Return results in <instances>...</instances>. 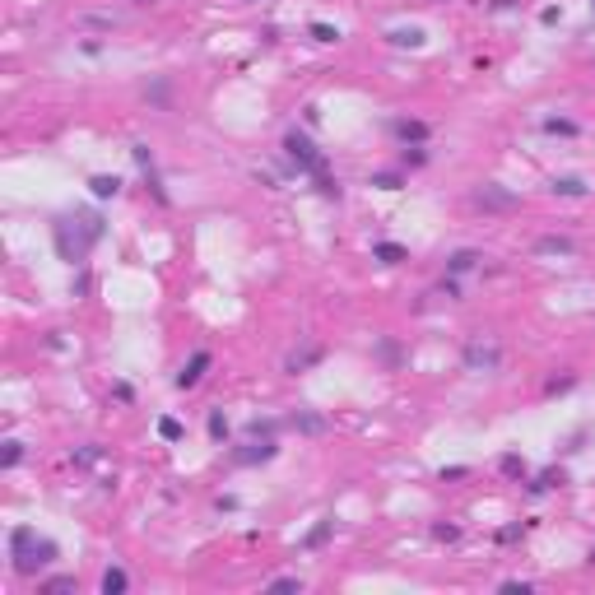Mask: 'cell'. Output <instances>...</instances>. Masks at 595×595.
<instances>
[{"label": "cell", "mask_w": 595, "mask_h": 595, "mask_svg": "<svg viewBox=\"0 0 595 595\" xmlns=\"http://www.w3.org/2000/svg\"><path fill=\"white\" fill-rule=\"evenodd\" d=\"M433 535H438V540H456L460 531H456V526H447V521H438V526H433Z\"/></svg>", "instance_id": "35"}, {"label": "cell", "mask_w": 595, "mask_h": 595, "mask_svg": "<svg viewBox=\"0 0 595 595\" xmlns=\"http://www.w3.org/2000/svg\"><path fill=\"white\" fill-rule=\"evenodd\" d=\"M544 130H549V135H577V121H567V117H549Z\"/></svg>", "instance_id": "23"}, {"label": "cell", "mask_w": 595, "mask_h": 595, "mask_svg": "<svg viewBox=\"0 0 595 595\" xmlns=\"http://www.w3.org/2000/svg\"><path fill=\"white\" fill-rule=\"evenodd\" d=\"M479 261H484V256H479V251H451V256H447V275H465V270H474L479 266Z\"/></svg>", "instance_id": "9"}, {"label": "cell", "mask_w": 595, "mask_h": 595, "mask_svg": "<svg viewBox=\"0 0 595 595\" xmlns=\"http://www.w3.org/2000/svg\"><path fill=\"white\" fill-rule=\"evenodd\" d=\"M423 163H428L423 144H405V149H400V168H423Z\"/></svg>", "instance_id": "20"}, {"label": "cell", "mask_w": 595, "mask_h": 595, "mask_svg": "<svg viewBox=\"0 0 595 595\" xmlns=\"http://www.w3.org/2000/svg\"><path fill=\"white\" fill-rule=\"evenodd\" d=\"M549 191H553V196H572V200H577V196H586V182H581V177H553V182H549Z\"/></svg>", "instance_id": "15"}, {"label": "cell", "mask_w": 595, "mask_h": 595, "mask_svg": "<svg viewBox=\"0 0 595 595\" xmlns=\"http://www.w3.org/2000/svg\"><path fill=\"white\" fill-rule=\"evenodd\" d=\"M391 130H395V140H400V144H423V140H428V126H423V121H409V117H400Z\"/></svg>", "instance_id": "8"}, {"label": "cell", "mask_w": 595, "mask_h": 595, "mask_svg": "<svg viewBox=\"0 0 595 595\" xmlns=\"http://www.w3.org/2000/svg\"><path fill=\"white\" fill-rule=\"evenodd\" d=\"M209 438H214V442H223V438H228V419H223L219 409L209 414Z\"/></svg>", "instance_id": "26"}, {"label": "cell", "mask_w": 595, "mask_h": 595, "mask_svg": "<svg viewBox=\"0 0 595 595\" xmlns=\"http://www.w3.org/2000/svg\"><path fill=\"white\" fill-rule=\"evenodd\" d=\"M502 474H507V479H526V460H521L517 451H507L502 456Z\"/></svg>", "instance_id": "21"}, {"label": "cell", "mask_w": 595, "mask_h": 595, "mask_svg": "<svg viewBox=\"0 0 595 595\" xmlns=\"http://www.w3.org/2000/svg\"><path fill=\"white\" fill-rule=\"evenodd\" d=\"M293 428H298V433H307V438H316V433L326 428V419H321V414H298Z\"/></svg>", "instance_id": "19"}, {"label": "cell", "mask_w": 595, "mask_h": 595, "mask_svg": "<svg viewBox=\"0 0 595 595\" xmlns=\"http://www.w3.org/2000/svg\"><path fill=\"white\" fill-rule=\"evenodd\" d=\"M209 372V349H196L191 354V363L177 372V391H191V386H200V377Z\"/></svg>", "instance_id": "6"}, {"label": "cell", "mask_w": 595, "mask_h": 595, "mask_svg": "<svg viewBox=\"0 0 595 595\" xmlns=\"http://www.w3.org/2000/svg\"><path fill=\"white\" fill-rule=\"evenodd\" d=\"M37 591L42 595H65V591H75V577H51V581H42Z\"/></svg>", "instance_id": "22"}, {"label": "cell", "mask_w": 595, "mask_h": 595, "mask_svg": "<svg viewBox=\"0 0 595 595\" xmlns=\"http://www.w3.org/2000/svg\"><path fill=\"white\" fill-rule=\"evenodd\" d=\"M321 354H326L321 345H307L302 354H288V363H284V372H302V368H312V363H321Z\"/></svg>", "instance_id": "11"}, {"label": "cell", "mask_w": 595, "mask_h": 595, "mask_svg": "<svg viewBox=\"0 0 595 595\" xmlns=\"http://www.w3.org/2000/svg\"><path fill=\"white\" fill-rule=\"evenodd\" d=\"M572 386H577V377H553L544 391H549V395H558V391H572Z\"/></svg>", "instance_id": "31"}, {"label": "cell", "mask_w": 595, "mask_h": 595, "mask_svg": "<svg viewBox=\"0 0 595 595\" xmlns=\"http://www.w3.org/2000/svg\"><path fill=\"white\" fill-rule=\"evenodd\" d=\"M275 428H279L275 419H256V423L247 428V433H251V438H275Z\"/></svg>", "instance_id": "28"}, {"label": "cell", "mask_w": 595, "mask_h": 595, "mask_svg": "<svg viewBox=\"0 0 595 595\" xmlns=\"http://www.w3.org/2000/svg\"><path fill=\"white\" fill-rule=\"evenodd\" d=\"M591 5H595V0H591Z\"/></svg>", "instance_id": "38"}, {"label": "cell", "mask_w": 595, "mask_h": 595, "mask_svg": "<svg viewBox=\"0 0 595 595\" xmlns=\"http://www.w3.org/2000/svg\"><path fill=\"white\" fill-rule=\"evenodd\" d=\"M474 205H479V209H512L517 196H512V191H502L498 182H484V187L474 191Z\"/></svg>", "instance_id": "7"}, {"label": "cell", "mask_w": 595, "mask_h": 595, "mask_svg": "<svg viewBox=\"0 0 595 595\" xmlns=\"http://www.w3.org/2000/svg\"><path fill=\"white\" fill-rule=\"evenodd\" d=\"M89 187H94V196L98 200H112V196H117V191H121V177H94V182H89Z\"/></svg>", "instance_id": "17"}, {"label": "cell", "mask_w": 595, "mask_h": 595, "mask_svg": "<svg viewBox=\"0 0 595 595\" xmlns=\"http://www.w3.org/2000/svg\"><path fill=\"white\" fill-rule=\"evenodd\" d=\"M19 460H24V442H5V456H0V465H5V470H15Z\"/></svg>", "instance_id": "24"}, {"label": "cell", "mask_w": 595, "mask_h": 595, "mask_svg": "<svg viewBox=\"0 0 595 595\" xmlns=\"http://www.w3.org/2000/svg\"><path fill=\"white\" fill-rule=\"evenodd\" d=\"M395 47H423V28H391L386 33Z\"/></svg>", "instance_id": "18"}, {"label": "cell", "mask_w": 595, "mask_h": 595, "mask_svg": "<svg viewBox=\"0 0 595 595\" xmlns=\"http://www.w3.org/2000/svg\"><path fill=\"white\" fill-rule=\"evenodd\" d=\"M526 535V526H502L498 531V544H512V540H521Z\"/></svg>", "instance_id": "33"}, {"label": "cell", "mask_w": 595, "mask_h": 595, "mask_svg": "<svg viewBox=\"0 0 595 595\" xmlns=\"http://www.w3.org/2000/svg\"><path fill=\"white\" fill-rule=\"evenodd\" d=\"M284 154H288V163H293L298 173H312V177L326 173V154H321V149H316V144L307 140L298 126L288 130V135H284Z\"/></svg>", "instance_id": "3"}, {"label": "cell", "mask_w": 595, "mask_h": 595, "mask_svg": "<svg viewBox=\"0 0 595 595\" xmlns=\"http://www.w3.org/2000/svg\"><path fill=\"white\" fill-rule=\"evenodd\" d=\"M535 251H540V256H572V251H577V242H572V237H540V242H535Z\"/></svg>", "instance_id": "10"}, {"label": "cell", "mask_w": 595, "mask_h": 595, "mask_svg": "<svg viewBox=\"0 0 595 595\" xmlns=\"http://www.w3.org/2000/svg\"><path fill=\"white\" fill-rule=\"evenodd\" d=\"M377 354L386 359V368H395V363H400V349H395L391 340H381V345H377Z\"/></svg>", "instance_id": "30"}, {"label": "cell", "mask_w": 595, "mask_h": 595, "mask_svg": "<svg viewBox=\"0 0 595 595\" xmlns=\"http://www.w3.org/2000/svg\"><path fill=\"white\" fill-rule=\"evenodd\" d=\"M126 586H130L126 567H107V572H103V595H121Z\"/></svg>", "instance_id": "16"}, {"label": "cell", "mask_w": 595, "mask_h": 595, "mask_svg": "<svg viewBox=\"0 0 595 595\" xmlns=\"http://www.w3.org/2000/svg\"><path fill=\"white\" fill-rule=\"evenodd\" d=\"M103 233H107V223L94 209H75V214H56L51 219V242H56V256L65 266H84L94 242H103Z\"/></svg>", "instance_id": "1"}, {"label": "cell", "mask_w": 595, "mask_h": 595, "mask_svg": "<svg viewBox=\"0 0 595 595\" xmlns=\"http://www.w3.org/2000/svg\"><path fill=\"white\" fill-rule=\"evenodd\" d=\"M275 456H279L275 438H251L247 447H237L233 451V465H261V460H275Z\"/></svg>", "instance_id": "4"}, {"label": "cell", "mask_w": 595, "mask_h": 595, "mask_svg": "<svg viewBox=\"0 0 595 595\" xmlns=\"http://www.w3.org/2000/svg\"><path fill=\"white\" fill-rule=\"evenodd\" d=\"M563 484H567V474H563V470H544V474H535L526 488H531L535 498H540V493H549V488H563Z\"/></svg>", "instance_id": "12"}, {"label": "cell", "mask_w": 595, "mask_h": 595, "mask_svg": "<svg viewBox=\"0 0 595 595\" xmlns=\"http://www.w3.org/2000/svg\"><path fill=\"white\" fill-rule=\"evenodd\" d=\"M270 591H302V581L298 577H275L270 581Z\"/></svg>", "instance_id": "32"}, {"label": "cell", "mask_w": 595, "mask_h": 595, "mask_svg": "<svg viewBox=\"0 0 595 595\" xmlns=\"http://www.w3.org/2000/svg\"><path fill=\"white\" fill-rule=\"evenodd\" d=\"M330 535H335V517H321L312 526V531H307V540H302V549H321L330 540Z\"/></svg>", "instance_id": "13"}, {"label": "cell", "mask_w": 595, "mask_h": 595, "mask_svg": "<svg viewBox=\"0 0 595 595\" xmlns=\"http://www.w3.org/2000/svg\"><path fill=\"white\" fill-rule=\"evenodd\" d=\"M502 591H507V595H526V591H531V581H502Z\"/></svg>", "instance_id": "36"}, {"label": "cell", "mask_w": 595, "mask_h": 595, "mask_svg": "<svg viewBox=\"0 0 595 595\" xmlns=\"http://www.w3.org/2000/svg\"><path fill=\"white\" fill-rule=\"evenodd\" d=\"M372 187H381V191H400V187H405V177H400V173H372Z\"/></svg>", "instance_id": "25"}, {"label": "cell", "mask_w": 595, "mask_h": 595, "mask_svg": "<svg viewBox=\"0 0 595 595\" xmlns=\"http://www.w3.org/2000/svg\"><path fill=\"white\" fill-rule=\"evenodd\" d=\"M591 563H595V549H591Z\"/></svg>", "instance_id": "37"}, {"label": "cell", "mask_w": 595, "mask_h": 595, "mask_svg": "<svg viewBox=\"0 0 595 595\" xmlns=\"http://www.w3.org/2000/svg\"><path fill=\"white\" fill-rule=\"evenodd\" d=\"M158 433H163L168 442H177V438H182V423H177V419H158Z\"/></svg>", "instance_id": "29"}, {"label": "cell", "mask_w": 595, "mask_h": 595, "mask_svg": "<svg viewBox=\"0 0 595 595\" xmlns=\"http://www.w3.org/2000/svg\"><path fill=\"white\" fill-rule=\"evenodd\" d=\"M56 553H61V549L51 544V540H42L33 526H15V531H10V558H15V572H19V577L42 572L47 563H56Z\"/></svg>", "instance_id": "2"}, {"label": "cell", "mask_w": 595, "mask_h": 595, "mask_svg": "<svg viewBox=\"0 0 595 595\" xmlns=\"http://www.w3.org/2000/svg\"><path fill=\"white\" fill-rule=\"evenodd\" d=\"M498 363H502L498 345H479V340H474V345L465 349V368H470V372H493Z\"/></svg>", "instance_id": "5"}, {"label": "cell", "mask_w": 595, "mask_h": 595, "mask_svg": "<svg viewBox=\"0 0 595 595\" xmlns=\"http://www.w3.org/2000/svg\"><path fill=\"white\" fill-rule=\"evenodd\" d=\"M112 395H117V400H121V405H130V400H135V391H130V386H126V381H117V386H112Z\"/></svg>", "instance_id": "34"}, {"label": "cell", "mask_w": 595, "mask_h": 595, "mask_svg": "<svg viewBox=\"0 0 595 595\" xmlns=\"http://www.w3.org/2000/svg\"><path fill=\"white\" fill-rule=\"evenodd\" d=\"M307 33H312L316 42H340V28H330V24H312Z\"/></svg>", "instance_id": "27"}, {"label": "cell", "mask_w": 595, "mask_h": 595, "mask_svg": "<svg viewBox=\"0 0 595 595\" xmlns=\"http://www.w3.org/2000/svg\"><path fill=\"white\" fill-rule=\"evenodd\" d=\"M372 256L381 261V266H400V261H405L409 251L400 247V242H377V247H372Z\"/></svg>", "instance_id": "14"}]
</instances>
